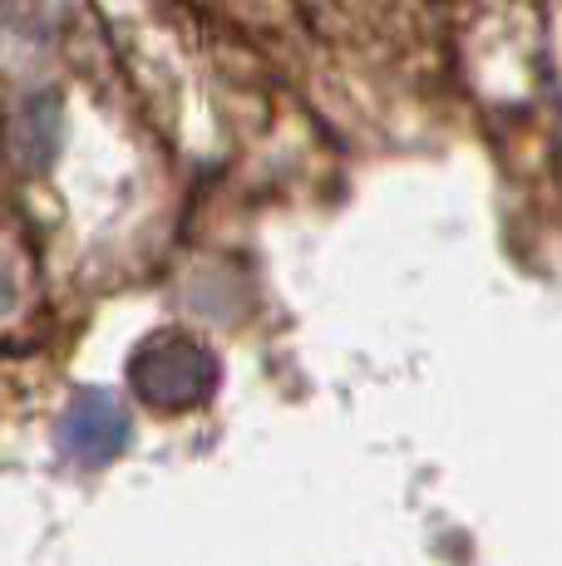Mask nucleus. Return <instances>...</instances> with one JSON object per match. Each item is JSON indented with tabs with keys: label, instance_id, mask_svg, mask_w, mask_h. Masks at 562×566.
Instances as JSON below:
<instances>
[{
	"label": "nucleus",
	"instance_id": "obj_1",
	"mask_svg": "<svg viewBox=\"0 0 562 566\" xmlns=\"http://www.w3.org/2000/svg\"><path fill=\"white\" fill-rule=\"evenodd\" d=\"M64 439H70V449L80 453V459H110V453L124 443V419L104 405V399H90V405H80L70 413V429H64Z\"/></svg>",
	"mask_w": 562,
	"mask_h": 566
}]
</instances>
